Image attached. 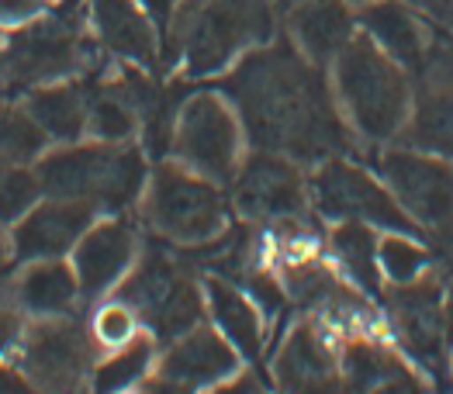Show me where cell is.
<instances>
[{
    "instance_id": "obj_19",
    "label": "cell",
    "mask_w": 453,
    "mask_h": 394,
    "mask_svg": "<svg viewBox=\"0 0 453 394\" xmlns=\"http://www.w3.org/2000/svg\"><path fill=\"white\" fill-rule=\"evenodd\" d=\"M201 287H204V318L239 350L242 363H257L266 350V325H270L257 308V301L246 294L242 284L222 274H208Z\"/></svg>"
},
{
    "instance_id": "obj_30",
    "label": "cell",
    "mask_w": 453,
    "mask_h": 394,
    "mask_svg": "<svg viewBox=\"0 0 453 394\" xmlns=\"http://www.w3.org/2000/svg\"><path fill=\"white\" fill-rule=\"evenodd\" d=\"M87 329H90L94 346L101 353H108V350H118V346L132 343L142 332V318L135 315V308L125 298L108 294V298L94 301V312L87 318Z\"/></svg>"
},
{
    "instance_id": "obj_35",
    "label": "cell",
    "mask_w": 453,
    "mask_h": 394,
    "mask_svg": "<svg viewBox=\"0 0 453 394\" xmlns=\"http://www.w3.org/2000/svg\"><path fill=\"white\" fill-rule=\"evenodd\" d=\"M11 267H14V253H11V239L0 232V287L11 280Z\"/></svg>"
},
{
    "instance_id": "obj_11",
    "label": "cell",
    "mask_w": 453,
    "mask_h": 394,
    "mask_svg": "<svg viewBox=\"0 0 453 394\" xmlns=\"http://www.w3.org/2000/svg\"><path fill=\"white\" fill-rule=\"evenodd\" d=\"M242 356L228 343L215 325H194L184 336L170 339L156 370L146 377V391H211V388H226L232 377H239Z\"/></svg>"
},
{
    "instance_id": "obj_27",
    "label": "cell",
    "mask_w": 453,
    "mask_h": 394,
    "mask_svg": "<svg viewBox=\"0 0 453 394\" xmlns=\"http://www.w3.org/2000/svg\"><path fill=\"white\" fill-rule=\"evenodd\" d=\"M398 139H405V146L453 159V90L433 94L418 108H412L409 125L402 128Z\"/></svg>"
},
{
    "instance_id": "obj_37",
    "label": "cell",
    "mask_w": 453,
    "mask_h": 394,
    "mask_svg": "<svg viewBox=\"0 0 453 394\" xmlns=\"http://www.w3.org/2000/svg\"><path fill=\"white\" fill-rule=\"evenodd\" d=\"M450 374H453V356H450Z\"/></svg>"
},
{
    "instance_id": "obj_34",
    "label": "cell",
    "mask_w": 453,
    "mask_h": 394,
    "mask_svg": "<svg viewBox=\"0 0 453 394\" xmlns=\"http://www.w3.org/2000/svg\"><path fill=\"white\" fill-rule=\"evenodd\" d=\"M139 4L146 7V14L156 21L159 39H163V35H166V28H170V21H173V14H177V7H180V0H139Z\"/></svg>"
},
{
    "instance_id": "obj_22",
    "label": "cell",
    "mask_w": 453,
    "mask_h": 394,
    "mask_svg": "<svg viewBox=\"0 0 453 394\" xmlns=\"http://www.w3.org/2000/svg\"><path fill=\"white\" fill-rule=\"evenodd\" d=\"M357 28L405 70L426 52V28L405 0H367L357 11Z\"/></svg>"
},
{
    "instance_id": "obj_6",
    "label": "cell",
    "mask_w": 453,
    "mask_h": 394,
    "mask_svg": "<svg viewBox=\"0 0 453 394\" xmlns=\"http://www.w3.org/2000/svg\"><path fill=\"white\" fill-rule=\"evenodd\" d=\"M111 294L125 298L159 346L204 322V287L166 249H142Z\"/></svg>"
},
{
    "instance_id": "obj_1",
    "label": "cell",
    "mask_w": 453,
    "mask_h": 394,
    "mask_svg": "<svg viewBox=\"0 0 453 394\" xmlns=\"http://www.w3.org/2000/svg\"><path fill=\"white\" fill-rule=\"evenodd\" d=\"M322 70L295 42H264L239 56L226 77V97L253 149L326 159L349 146V125Z\"/></svg>"
},
{
    "instance_id": "obj_32",
    "label": "cell",
    "mask_w": 453,
    "mask_h": 394,
    "mask_svg": "<svg viewBox=\"0 0 453 394\" xmlns=\"http://www.w3.org/2000/svg\"><path fill=\"white\" fill-rule=\"evenodd\" d=\"M52 0H0V28L18 32L25 25L38 21L42 14H49Z\"/></svg>"
},
{
    "instance_id": "obj_4",
    "label": "cell",
    "mask_w": 453,
    "mask_h": 394,
    "mask_svg": "<svg viewBox=\"0 0 453 394\" xmlns=\"http://www.w3.org/2000/svg\"><path fill=\"white\" fill-rule=\"evenodd\" d=\"M163 39L177 42V63L190 77L222 73L273 39V0H180Z\"/></svg>"
},
{
    "instance_id": "obj_18",
    "label": "cell",
    "mask_w": 453,
    "mask_h": 394,
    "mask_svg": "<svg viewBox=\"0 0 453 394\" xmlns=\"http://www.w3.org/2000/svg\"><path fill=\"white\" fill-rule=\"evenodd\" d=\"M87 18L94 39L111 56L132 63L135 70H152L159 59V28L139 0H90Z\"/></svg>"
},
{
    "instance_id": "obj_28",
    "label": "cell",
    "mask_w": 453,
    "mask_h": 394,
    "mask_svg": "<svg viewBox=\"0 0 453 394\" xmlns=\"http://www.w3.org/2000/svg\"><path fill=\"white\" fill-rule=\"evenodd\" d=\"M378 267L384 284L402 287L433 270L429 249L416 239V232H384L378 242Z\"/></svg>"
},
{
    "instance_id": "obj_17",
    "label": "cell",
    "mask_w": 453,
    "mask_h": 394,
    "mask_svg": "<svg viewBox=\"0 0 453 394\" xmlns=\"http://www.w3.org/2000/svg\"><path fill=\"white\" fill-rule=\"evenodd\" d=\"M340 381L357 391H418L416 363L388 343L384 332L346 336L340 346Z\"/></svg>"
},
{
    "instance_id": "obj_9",
    "label": "cell",
    "mask_w": 453,
    "mask_h": 394,
    "mask_svg": "<svg viewBox=\"0 0 453 394\" xmlns=\"http://www.w3.org/2000/svg\"><path fill=\"white\" fill-rule=\"evenodd\" d=\"M101 350L90 339V329L80 325L73 315L32 318L21 339L18 363L28 384L45 391H73L90 384V370Z\"/></svg>"
},
{
    "instance_id": "obj_24",
    "label": "cell",
    "mask_w": 453,
    "mask_h": 394,
    "mask_svg": "<svg viewBox=\"0 0 453 394\" xmlns=\"http://www.w3.org/2000/svg\"><path fill=\"white\" fill-rule=\"evenodd\" d=\"M378 229L367 222H333L329 232V260L364 294H378L384 284L378 267Z\"/></svg>"
},
{
    "instance_id": "obj_10",
    "label": "cell",
    "mask_w": 453,
    "mask_h": 394,
    "mask_svg": "<svg viewBox=\"0 0 453 394\" xmlns=\"http://www.w3.org/2000/svg\"><path fill=\"white\" fill-rule=\"evenodd\" d=\"M378 177L418 229L453 225V159L398 146L378 159Z\"/></svg>"
},
{
    "instance_id": "obj_3",
    "label": "cell",
    "mask_w": 453,
    "mask_h": 394,
    "mask_svg": "<svg viewBox=\"0 0 453 394\" xmlns=\"http://www.w3.org/2000/svg\"><path fill=\"white\" fill-rule=\"evenodd\" d=\"M333 94L349 132L384 146L402 135L412 115V87L405 66L380 52L364 32L333 59Z\"/></svg>"
},
{
    "instance_id": "obj_13",
    "label": "cell",
    "mask_w": 453,
    "mask_h": 394,
    "mask_svg": "<svg viewBox=\"0 0 453 394\" xmlns=\"http://www.w3.org/2000/svg\"><path fill=\"white\" fill-rule=\"evenodd\" d=\"M232 208H239L253 222L295 218L308 208V177L298 159L270 149L246 153L232 173Z\"/></svg>"
},
{
    "instance_id": "obj_20",
    "label": "cell",
    "mask_w": 453,
    "mask_h": 394,
    "mask_svg": "<svg viewBox=\"0 0 453 394\" xmlns=\"http://www.w3.org/2000/svg\"><path fill=\"white\" fill-rule=\"evenodd\" d=\"M11 294H14V305L32 318L73 315L76 305L83 301L76 270L73 263H66V256L25 263L11 284Z\"/></svg>"
},
{
    "instance_id": "obj_12",
    "label": "cell",
    "mask_w": 453,
    "mask_h": 394,
    "mask_svg": "<svg viewBox=\"0 0 453 394\" xmlns=\"http://www.w3.org/2000/svg\"><path fill=\"white\" fill-rule=\"evenodd\" d=\"M388 332L395 346L416 363V370L440 377L450 360H447V325H443V284L433 277H418L412 284L395 287L391 294V312H388Z\"/></svg>"
},
{
    "instance_id": "obj_21",
    "label": "cell",
    "mask_w": 453,
    "mask_h": 394,
    "mask_svg": "<svg viewBox=\"0 0 453 394\" xmlns=\"http://www.w3.org/2000/svg\"><path fill=\"white\" fill-rule=\"evenodd\" d=\"M288 32L311 63L333 66V59L357 39V14L346 0H308L291 14Z\"/></svg>"
},
{
    "instance_id": "obj_14",
    "label": "cell",
    "mask_w": 453,
    "mask_h": 394,
    "mask_svg": "<svg viewBox=\"0 0 453 394\" xmlns=\"http://www.w3.org/2000/svg\"><path fill=\"white\" fill-rule=\"evenodd\" d=\"M139 253H142V239H139V229L132 218H125V215L94 218V225L80 236V242L70 253L83 301L94 305V301L108 298L125 280V274L135 267Z\"/></svg>"
},
{
    "instance_id": "obj_23",
    "label": "cell",
    "mask_w": 453,
    "mask_h": 394,
    "mask_svg": "<svg viewBox=\"0 0 453 394\" xmlns=\"http://www.w3.org/2000/svg\"><path fill=\"white\" fill-rule=\"evenodd\" d=\"M25 111L35 118L49 142H80L87 135V87L70 80L38 83L25 97Z\"/></svg>"
},
{
    "instance_id": "obj_16",
    "label": "cell",
    "mask_w": 453,
    "mask_h": 394,
    "mask_svg": "<svg viewBox=\"0 0 453 394\" xmlns=\"http://www.w3.org/2000/svg\"><path fill=\"white\" fill-rule=\"evenodd\" d=\"M270 374H273V384L288 391H311V388L340 384V346L333 343V332H326L311 318L295 322L277 343Z\"/></svg>"
},
{
    "instance_id": "obj_26",
    "label": "cell",
    "mask_w": 453,
    "mask_h": 394,
    "mask_svg": "<svg viewBox=\"0 0 453 394\" xmlns=\"http://www.w3.org/2000/svg\"><path fill=\"white\" fill-rule=\"evenodd\" d=\"M156 360H159L156 336L152 332H139L132 343L97 356V363L90 370V388L94 391H132V388H142L146 377L156 370Z\"/></svg>"
},
{
    "instance_id": "obj_5",
    "label": "cell",
    "mask_w": 453,
    "mask_h": 394,
    "mask_svg": "<svg viewBox=\"0 0 453 394\" xmlns=\"http://www.w3.org/2000/svg\"><path fill=\"white\" fill-rule=\"evenodd\" d=\"M139 211L152 236L184 249L204 246L232 225L226 184L194 173L177 159H159L150 170Z\"/></svg>"
},
{
    "instance_id": "obj_2",
    "label": "cell",
    "mask_w": 453,
    "mask_h": 394,
    "mask_svg": "<svg viewBox=\"0 0 453 394\" xmlns=\"http://www.w3.org/2000/svg\"><path fill=\"white\" fill-rule=\"evenodd\" d=\"M32 170L45 197L83 201L97 208V215H125L128 208H139L150 180L146 149L97 139L45 149Z\"/></svg>"
},
{
    "instance_id": "obj_36",
    "label": "cell",
    "mask_w": 453,
    "mask_h": 394,
    "mask_svg": "<svg viewBox=\"0 0 453 394\" xmlns=\"http://www.w3.org/2000/svg\"><path fill=\"white\" fill-rule=\"evenodd\" d=\"M443 325H447V343L453 346V277L443 287Z\"/></svg>"
},
{
    "instance_id": "obj_33",
    "label": "cell",
    "mask_w": 453,
    "mask_h": 394,
    "mask_svg": "<svg viewBox=\"0 0 453 394\" xmlns=\"http://www.w3.org/2000/svg\"><path fill=\"white\" fill-rule=\"evenodd\" d=\"M28 332V318L18 305H0V360L18 356L21 339Z\"/></svg>"
},
{
    "instance_id": "obj_15",
    "label": "cell",
    "mask_w": 453,
    "mask_h": 394,
    "mask_svg": "<svg viewBox=\"0 0 453 394\" xmlns=\"http://www.w3.org/2000/svg\"><path fill=\"white\" fill-rule=\"evenodd\" d=\"M94 218H97V208L83 201H63V197L35 201L7 232L14 263L70 256L80 236L94 225Z\"/></svg>"
},
{
    "instance_id": "obj_25",
    "label": "cell",
    "mask_w": 453,
    "mask_h": 394,
    "mask_svg": "<svg viewBox=\"0 0 453 394\" xmlns=\"http://www.w3.org/2000/svg\"><path fill=\"white\" fill-rule=\"evenodd\" d=\"M139 132V108L128 80L87 87V135L97 142H132Z\"/></svg>"
},
{
    "instance_id": "obj_29",
    "label": "cell",
    "mask_w": 453,
    "mask_h": 394,
    "mask_svg": "<svg viewBox=\"0 0 453 394\" xmlns=\"http://www.w3.org/2000/svg\"><path fill=\"white\" fill-rule=\"evenodd\" d=\"M49 139L45 132L35 125V118L14 104H4L0 101V163L4 166H25V163H35L45 153Z\"/></svg>"
},
{
    "instance_id": "obj_31",
    "label": "cell",
    "mask_w": 453,
    "mask_h": 394,
    "mask_svg": "<svg viewBox=\"0 0 453 394\" xmlns=\"http://www.w3.org/2000/svg\"><path fill=\"white\" fill-rule=\"evenodd\" d=\"M38 197L42 187L35 180V170L0 163V225H14Z\"/></svg>"
},
{
    "instance_id": "obj_7",
    "label": "cell",
    "mask_w": 453,
    "mask_h": 394,
    "mask_svg": "<svg viewBox=\"0 0 453 394\" xmlns=\"http://www.w3.org/2000/svg\"><path fill=\"white\" fill-rule=\"evenodd\" d=\"M308 204L326 222H367L380 232H416L418 225L371 170L340 156L315 163L308 177Z\"/></svg>"
},
{
    "instance_id": "obj_8",
    "label": "cell",
    "mask_w": 453,
    "mask_h": 394,
    "mask_svg": "<svg viewBox=\"0 0 453 394\" xmlns=\"http://www.w3.org/2000/svg\"><path fill=\"white\" fill-rule=\"evenodd\" d=\"M242 142L246 132L228 97L215 90H201L180 104L173 128V159L184 163L188 170L228 184L246 156Z\"/></svg>"
}]
</instances>
